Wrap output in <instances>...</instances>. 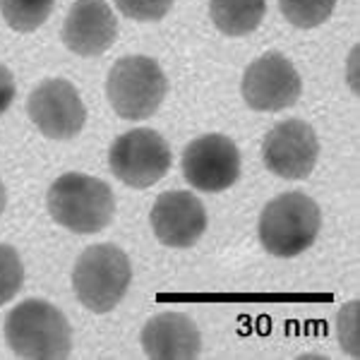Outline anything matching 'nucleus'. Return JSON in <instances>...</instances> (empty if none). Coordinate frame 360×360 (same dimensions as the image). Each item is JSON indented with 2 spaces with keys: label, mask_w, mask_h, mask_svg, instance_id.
Instances as JSON below:
<instances>
[{
  "label": "nucleus",
  "mask_w": 360,
  "mask_h": 360,
  "mask_svg": "<svg viewBox=\"0 0 360 360\" xmlns=\"http://www.w3.org/2000/svg\"><path fill=\"white\" fill-rule=\"evenodd\" d=\"M5 341L20 358H68L72 353V327L53 303L27 298L5 317Z\"/></svg>",
  "instance_id": "obj_1"
},
{
  "label": "nucleus",
  "mask_w": 360,
  "mask_h": 360,
  "mask_svg": "<svg viewBox=\"0 0 360 360\" xmlns=\"http://www.w3.org/2000/svg\"><path fill=\"white\" fill-rule=\"evenodd\" d=\"M46 207L58 226L72 233L89 236L113 221L115 197L106 180L84 173H65L51 183Z\"/></svg>",
  "instance_id": "obj_2"
},
{
  "label": "nucleus",
  "mask_w": 360,
  "mask_h": 360,
  "mask_svg": "<svg viewBox=\"0 0 360 360\" xmlns=\"http://www.w3.org/2000/svg\"><path fill=\"white\" fill-rule=\"evenodd\" d=\"M322 212L305 193H283L259 214V243L274 257H298L317 240Z\"/></svg>",
  "instance_id": "obj_3"
},
{
  "label": "nucleus",
  "mask_w": 360,
  "mask_h": 360,
  "mask_svg": "<svg viewBox=\"0 0 360 360\" xmlns=\"http://www.w3.org/2000/svg\"><path fill=\"white\" fill-rule=\"evenodd\" d=\"M132 281L127 255L113 243L86 248L72 269V288L77 300L96 315L111 312L125 298Z\"/></svg>",
  "instance_id": "obj_4"
},
{
  "label": "nucleus",
  "mask_w": 360,
  "mask_h": 360,
  "mask_svg": "<svg viewBox=\"0 0 360 360\" xmlns=\"http://www.w3.org/2000/svg\"><path fill=\"white\" fill-rule=\"evenodd\" d=\"M168 79L154 58L125 56L115 60L106 79L108 103L123 120L152 118L164 103Z\"/></svg>",
  "instance_id": "obj_5"
},
{
  "label": "nucleus",
  "mask_w": 360,
  "mask_h": 360,
  "mask_svg": "<svg viewBox=\"0 0 360 360\" xmlns=\"http://www.w3.org/2000/svg\"><path fill=\"white\" fill-rule=\"evenodd\" d=\"M108 166L127 188H152L171 168V147L159 132L135 127L123 132L108 149Z\"/></svg>",
  "instance_id": "obj_6"
},
{
  "label": "nucleus",
  "mask_w": 360,
  "mask_h": 360,
  "mask_svg": "<svg viewBox=\"0 0 360 360\" xmlns=\"http://www.w3.org/2000/svg\"><path fill=\"white\" fill-rule=\"evenodd\" d=\"M303 91L298 70L283 53H264L243 75L240 94L252 111L274 113L293 106Z\"/></svg>",
  "instance_id": "obj_7"
},
{
  "label": "nucleus",
  "mask_w": 360,
  "mask_h": 360,
  "mask_svg": "<svg viewBox=\"0 0 360 360\" xmlns=\"http://www.w3.org/2000/svg\"><path fill=\"white\" fill-rule=\"evenodd\" d=\"M29 120L49 139H72L86 123V108L68 79H46L27 98Z\"/></svg>",
  "instance_id": "obj_8"
},
{
  "label": "nucleus",
  "mask_w": 360,
  "mask_h": 360,
  "mask_svg": "<svg viewBox=\"0 0 360 360\" xmlns=\"http://www.w3.org/2000/svg\"><path fill=\"white\" fill-rule=\"evenodd\" d=\"M183 176L200 193H224L240 176V152L226 135L197 137L183 152Z\"/></svg>",
  "instance_id": "obj_9"
},
{
  "label": "nucleus",
  "mask_w": 360,
  "mask_h": 360,
  "mask_svg": "<svg viewBox=\"0 0 360 360\" xmlns=\"http://www.w3.org/2000/svg\"><path fill=\"white\" fill-rule=\"evenodd\" d=\"M319 156V139L305 120H281L266 132L262 144V161L278 178L305 180L315 171Z\"/></svg>",
  "instance_id": "obj_10"
},
{
  "label": "nucleus",
  "mask_w": 360,
  "mask_h": 360,
  "mask_svg": "<svg viewBox=\"0 0 360 360\" xmlns=\"http://www.w3.org/2000/svg\"><path fill=\"white\" fill-rule=\"evenodd\" d=\"M149 224L159 243L168 248H193L207 231V209L202 200L188 190H171L154 202Z\"/></svg>",
  "instance_id": "obj_11"
},
{
  "label": "nucleus",
  "mask_w": 360,
  "mask_h": 360,
  "mask_svg": "<svg viewBox=\"0 0 360 360\" xmlns=\"http://www.w3.org/2000/svg\"><path fill=\"white\" fill-rule=\"evenodd\" d=\"M118 37V20L106 0H77L63 22V44L82 58L106 53Z\"/></svg>",
  "instance_id": "obj_12"
},
{
  "label": "nucleus",
  "mask_w": 360,
  "mask_h": 360,
  "mask_svg": "<svg viewBox=\"0 0 360 360\" xmlns=\"http://www.w3.org/2000/svg\"><path fill=\"white\" fill-rule=\"evenodd\" d=\"M142 348L154 360H190L202 353V334L183 312H161L142 327Z\"/></svg>",
  "instance_id": "obj_13"
},
{
  "label": "nucleus",
  "mask_w": 360,
  "mask_h": 360,
  "mask_svg": "<svg viewBox=\"0 0 360 360\" xmlns=\"http://www.w3.org/2000/svg\"><path fill=\"white\" fill-rule=\"evenodd\" d=\"M266 0H212L209 15L214 27L226 37H245L264 20Z\"/></svg>",
  "instance_id": "obj_14"
},
{
  "label": "nucleus",
  "mask_w": 360,
  "mask_h": 360,
  "mask_svg": "<svg viewBox=\"0 0 360 360\" xmlns=\"http://www.w3.org/2000/svg\"><path fill=\"white\" fill-rule=\"evenodd\" d=\"M56 0H0V13L15 32H34L53 13Z\"/></svg>",
  "instance_id": "obj_15"
},
{
  "label": "nucleus",
  "mask_w": 360,
  "mask_h": 360,
  "mask_svg": "<svg viewBox=\"0 0 360 360\" xmlns=\"http://www.w3.org/2000/svg\"><path fill=\"white\" fill-rule=\"evenodd\" d=\"M281 15L298 29H315L332 17L336 0H278Z\"/></svg>",
  "instance_id": "obj_16"
},
{
  "label": "nucleus",
  "mask_w": 360,
  "mask_h": 360,
  "mask_svg": "<svg viewBox=\"0 0 360 360\" xmlns=\"http://www.w3.org/2000/svg\"><path fill=\"white\" fill-rule=\"evenodd\" d=\"M22 283H25V264L20 252L8 243H0V305L10 303L20 293Z\"/></svg>",
  "instance_id": "obj_17"
},
{
  "label": "nucleus",
  "mask_w": 360,
  "mask_h": 360,
  "mask_svg": "<svg viewBox=\"0 0 360 360\" xmlns=\"http://www.w3.org/2000/svg\"><path fill=\"white\" fill-rule=\"evenodd\" d=\"M336 334L339 344L344 348L346 356L358 358L360 356V303L351 300L339 310L336 317Z\"/></svg>",
  "instance_id": "obj_18"
},
{
  "label": "nucleus",
  "mask_w": 360,
  "mask_h": 360,
  "mask_svg": "<svg viewBox=\"0 0 360 360\" xmlns=\"http://www.w3.org/2000/svg\"><path fill=\"white\" fill-rule=\"evenodd\" d=\"M115 5L130 20L156 22L168 15V10L173 8V0H115Z\"/></svg>",
  "instance_id": "obj_19"
},
{
  "label": "nucleus",
  "mask_w": 360,
  "mask_h": 360,
  "mask_svg": "<svg viewBox=\"0 0 360 360\" xmlns=\"http://www.w3.org/2000/svg\"><path fill=\"white\" fill-rule=\"evenodd\" d=\"M17 86H15V77L5 65H0V115L8 111L15 101Z\"/></svg>",
  "instance_id": "obj_20"
},
{
  "label": "nucleus",
  "mask_w": 360,
  "mask_h": 360,
  "mask_svg": "<svg viewBox=\"0 0 360 360\" xmlns=\"http://www.w3.org/2000/svg\"><path fill=\"white\" fill-rule=\"evenodd\" d=\"M5 202H8V195H5V185H3V180H0V214H3V209H5Z\"/></svg>",
  "instance_id": "obj_21"
}]
</instances>
